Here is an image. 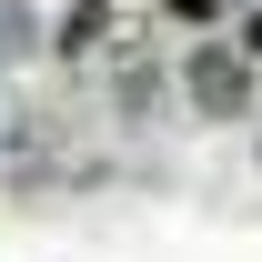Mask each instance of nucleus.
<instances>
[{
  "label": "nucleus",
  "instance_id": "obj_1",
  "mask_svg": "<svg viewBox=\"0 0 262 262\" xmlns=\"http://www.w3.org/2000/svg\"><path fill=\"white\" fill-rule=\"evenodd\" d=\"M202 101H222V111H232V101H242V71H232V61H202Z\"/></svg>",
  "mask_w": 262,
  "mask_h": 262
},
{
  "label": "nucleus",
  "instance_id": "obj_2",
  "mask_svg": "<svg viewBox=\"0 0 262 262\" xmlns=\"http://www.w3.org/2000/svg\"><path fill=\"white\" fill-rule=\"evenodd\" d=\"M171 10H182V20H202V10H212V0H171Z\"/></svg>",
  "mask_w": 262,
  "mask_h": 262
},
{
  "label": "nucleus",
  "instance_id": "obj_3",
  "mask_svg": "<svg viewBox=\"0 0 262 262\" xmlns=\"http://www.w3.org/2000/svg\"><path fill=\"white\" fill-rule=\"evenodd\" d=\"M252 51H262V31H252Z\"/></svg>",
  "mask_w": 262,
  "mask_h": 262
}]
</instances>
